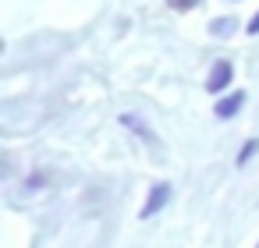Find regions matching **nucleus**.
Instances as JSON below:
<instances>
[{
    "label": "nucleus",
    "instance_id": "f257e3e1",
    "mask_svg": "<svg viewBox=\"0 0 259 248\" xmlns=\"http://www.w3.org/2000/svg\"><path fill=\"white\" fill-rule=\"evenodd\" d=\"M167 202H170V184H167V181H160V184H153V188H149V199L142 202L139 216H142V220H153Z\"/></svg>",
    "mask_w": 259,
    "mask_h": 248
},
{
    "label": "nucleus",
    "instance_id": "f03ea898",
    "mask_svg": "<svg viewBox=\"0 0 259 248\" xmlns=\"http://www.w3.org/2000/svg\"><path fill=\"white\" fill-rule=\"evenodd\" d=\"M231 61H217L213 68H209V78H206V89L209 92H224L227 89V82H231Z\"/></svg>",
    "mask_w": 259,
    "mask_h": 248
},
{
    "label": "nucleus",
    "instance_id": "7ed1b4c3",
    "mask_svg": "<svg viewBox=\"0 0 259 248\" xmlns=\"http://www.w3.org/2000/svg\"><path fill=\"white\" fill-rule=\"evenodd\" d=\"M241 103H245V92H231L227 100H220V103L213 107V114H217L220 121H227V117H234V114L241 110Z\"/></svg>",
    "mask_w": 259,
    "mask_h": 248
},
{
    "label": "nucleus",
    "instance_id": "20e7f679",
    "mask_svg": "<svg viewBox=\"0 0 259 248\" xmlns=\"http://www.w3.org/2000/svg\"><path fill=\"white\" fill-rule=\"evenodd\" d=\"M121 124H128V128H132V131H139V135H142L146 142H153V145H156V135L149 131V124H146V121H139V117H132V114H124V117H121Z\"/></svg>",
    "mask_w": 259,
    "mask_h": 248
},
{
    "label": "nucleus",
    "instance_id": "39448f33",
    "mask_svg": "<svg viewBox=\"0 0 259 248\" xmlns=\"http://www.w3.org/2000/svg\"><path fill=\"white\" fill-rule=\"evenodd\" d=\"M234 18H217V22H209V36H217V39H224V36H234Z\"/></svg>",
    "mask_w": 259,
    "mask_h": 248
},
{
    "label": "nucleus",
    "instance_id": "423d86ee",
    "mask_svg": "<svg viewBox=\"0 0 259 248\" xmlns=\"http://www.w3.org/2000/svg\"><path fill=\"white\" fill-rule=\"evenodd\" d=\"M252 153H259V138H252V142H248V145H245V149H241V153H238V167H245V163H248V156H252Z\"/></svg>",
    "mask_w": 259,
    "mask_h": 248
},
{
    "label": "nucleus",
    "instance_id": "0eeeda50",
    "mask_svg": "<svg viewBox=\"0 0 259 248\" xmlns=\"http://www.w3.org/2000/svg\"><path fill=\"white\" fill-rule=\"evenodd\" d=\"M167 4H170L174 11H192V8L199 4V0H167Z\"/></svg>",
    "mask_w": 259,
    "mask_h": 248
},
{
    "label": "nucleus",
    "instance_id": "6e6552de",
    "mask_svg": "<svg viewBox=\"0 0 259 248\" xmlns=\"http://www.w3.org/2000/svg\"><path fill=\"white\" fill-rule=\"evenodd\" d=\"M245 32H248V36H255V32H259V15H252V22L245 25Z\"/></svg>",
    "mask_w": 259,
    "mask_h": 248
},
{
    "label": "nucleus",
    "instance_id": "1a4fd4ad",
    "mask_svg": "<svg viewBox=\"0 0 259 248\" xmlns=\"http://www.w3.org/2000/svg\"><path fill=\"white\" fill-rule=\"evenodd\" d=\"M255 248H259V244H255Z\"/></svg>",
    "mask_w": 259,
    "mask_h": 248
}]
</instances>
